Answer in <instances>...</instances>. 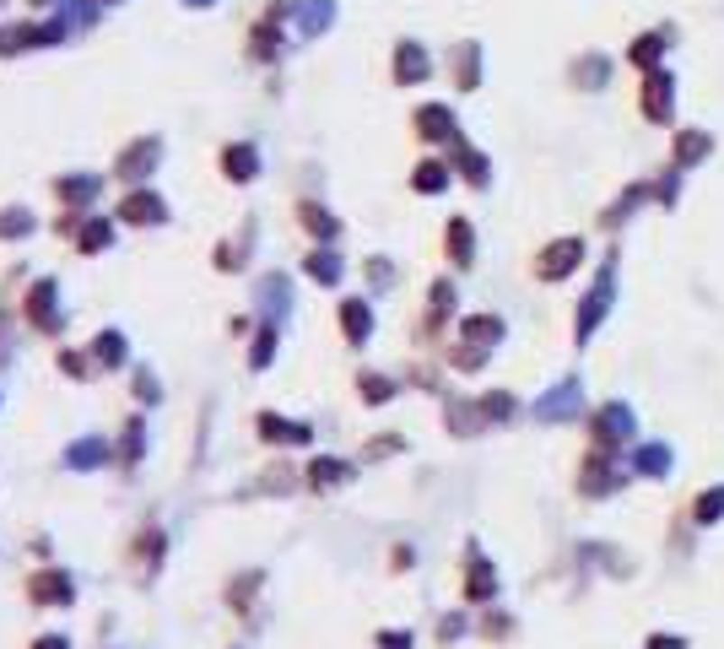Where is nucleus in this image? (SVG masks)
I'll return each instance as SVG.
<instances>
[{
  "label": "nucleus",
  "instance_id": "1",
  "mask_svg": "<svg viewBox=\"0 0 724 649\" xmlns=\"http://www.w3.org/2000/svg\"><path fill=\"white\" fill-rule=\"evenodd\" d=\"M611 298H617V260H606L600 265V276H595V287L584 292V303H579V341H590L595 330H600V320H606V309H611Z\"/></svg>",
  "mask_w": 724,
  "mask_h": 649
},
{
  "label": "nucleus",
  "instance_id": "2",
  "mask_svg": "<svg viewBox=\"0 0 724 649\" xmlns=\"http://www.w3.org/2000/svg\"><path fill=\"white\" fill-rule=\"evenodd\" d=\"M590 439H595L600 450H622V444H633V412H628L622 401L600 406V412L590 417Z\"/></svg>",
  "mask_w": 724,
  "mask_h": 649
},
{
  "label": "nucleus",
  "instance_id": "3",
  "mask_svg": "<svg viewBox=\"0 0 724 649\" xmlns=\"http://www.w3.org/2000/svg\"><path fill=\"white\" fill-rule=\"evenodd\" d=\"M584 265V238H557V244H546L541 249V260H536V276L541 282H563L568 271H579Z\"/></svg>",
  "mask_w": 724,
  "mask_h": 649
},
{
  "label": "nucleus",
  "instance_id": "4",
  "mask_svg": "<svg viewBox=\"0 0 724 649\" xmlns=\"http://www.w3.org/2000/svg\"><path fill=\"white\" fill-rule=\"evenodd\" d=\"M638 103H644V119L665 125V119H671V103H676V76H671L665 65H660V70H649V76H644V97H638Z\"/></svg>",
  "mask_w": 724,
  "mask_h": 649
},
{
  "label": "nucleus",
  "instance_id": "5",
  "mask_svg": "<svg viewBox=\"0 0 724 649\" xmlns=\"http://www.w3.org/2000/svg\"><path fill=\"white\" fill-rule=\"evenodd\" d=\"M579 487H584L590 498H606V493H617V487H622V477L611 471V450H595V455L584 460V471H579Z\"/></svg>",
  "mask_w": 724,
  "mask_h": 649
},
{
  "label": "nucleus",
  "instance_id": "6",
  "mask_svg": "<svg viewBox=\"0 0 724 649\" xmlns=\"http://www.w3.org/2000/svg\"><path fill=\"white\" fill-rule=\"evenodd\" d=\"M579 412V379H563V385H552L541 401H536V417L541 422H563V417H573Z\"/></svg>",
  "mask_w": 724,
  "mask_h": 649
},
{
  "label": "nucleus",
  "instance_id": "7",
  "mask_svg": "<svg viewBox=\"0 0 724 649\" xmlns=\"http://www.w3.org/2000/svg\"><path fill=\"white\" fill-rule=\"evenodd\" d=\"M665 43H671V32L660 27V32H644V38H633L628 43V60L649 76V70H660V60H665Z\"/></svg>",
  "mask_w": 724,
  "mask_h": 649
},
{
  "label": "nucleus",
  "instance_id": "8",
  "mask_svg": "<svg viewBox=\"0 0 724 649\" xmlns=\"http://www.w3.org/2000/svg\"><path fill=\"white\" fill-rule=\"evenodd\" d=\"M465 563H471V569H465V596H471V601H492V596H498V574H492V563H487L476 547H471Z\"/></svg>",
  "mask_w": 724,
  "mask_h": 649
},
{
  "label": "nucleus",
  "instance_id": "9",
  "mask_svg": "<svg viewBox=\"0 0 724 649\" xmlns=\"http://www.w3.org/2000/svg\"><path fill=\"white\" fill-rule=\"evenodd\" d=\"M417 135H422V141H449V135H454V114H449L444 103H422V108H417Z\"/></svg>",
  "mask_w": 724,
  "mask_h": 649
},
{
  "label": "nucleus",
  "instance_id": "10",
  "mask_svg": "<svg viewBox=\"0 0 724 649\" xmlns=\"http://www.w3.org/2000/svg\"><path fill=\"white\" fill-rule=\"evenodd\" d=\"M465 347H476V352H487V347H498L503 341V320L498 314H476V320H465Z\"/></svg>",
  "mask_w": 724,
  "mask_h": 649
},
{
  "label": "nucleus",
  "instance_id": "11",
  "mask_svg": "<svg viewBox=\"0 0 724 649\" xmlns=\"http://www.w3.org/2000/svg\"><path fill=\"white\" fill-rule=\"evenodd\" d=\"M422 76H427V49L406 38V43L395 49V81H422Z\"/></svg>",
  "mask_w": 724,
  "mask_h": 649
},
{
  "label": "nucleus",
  "instance_id": "12",
  "mask_svg": "<svg viewBox=\"0 0 724 649\" xmlns=\"http://www.w3.org/2000/svg\"><path fill=\"white\" fill-rule=\"evenodd\" d=\"M709 146H714V135H709V130H676V146H671V152H676V162H682V168H692V162H703V157H709Z\"/></svg>",
  "mask_w": 724,
  "mask_h": 649
},
{
  "label": "nucleus",
  "instance_id": "13",
  "mask_svg": "<svg viewBox=\"0 0 724 649\" xmlns=\"http://www.w3.org/2000/svg\"><path fill=\"white\" fill-rule=\"evenodd\" d=\"M341 330H346V341H368V330H373V309H368L362 298H346V303H341Z\"/></svg>",
  "mask_w": 724,
  "mask_h": 649
},
{
  "label": "nucleus",
  "instance_id": "14",
  "mask_svg": "<svg viewBox=\"0 0 724 649\" xmlns=\"http://www.w3.org/2000/svg\"><path fill=\"white\" fill-rule=\"evenodd\" d=\"M168 217V206L151 195V190H135V195H124V222H162Z\"/></svg>",
  "mask_w": 724,
  "mask_h": 649
},
{
  "label": "nucleus",
  "instance_id": "15",
  "mask_svg": "<svg viewBox=\"0 0 724 649\" xmlns=\"http://www.w3.org/2000/svg\"><path fill=\"white\" fill-rule=\"evenodd\" d=\"M27 320H32L38 330H54V282H38V287L27 292Z\"/></svg>",
  "mask_w": 724,
  "mask_h": 649
},
{
  "label": "nucleus",
  "instance_id": "16",
  "mask_svg": "<svg viewBox=\"0 0 724 649\" xmlns=\"http://www.w3.org/2000/svg\"><path fill=\"white\" fill-rule=\"evenodd\" d=\"M103 460H108V444H103V439H76L70 455H65V466H76V471H92V466H103Z\"/></svg>",
  "mask_w": 724,
  "mask_h": 649
},
{
  "label": "nucleus",
  "instance_id": "17",
  "mask_svg": "<svg viewBox=\"0 0 724 649\" xmlns=\"http://www.w3.org/2000/svg\"><path fill=\"white\" fill-rule=\"evenodd\" d=\"M32 601H38V607H54V601L65 607V601H70V579H65V574H38V579H32Z\"/></svg>",
  "mask_w": 724,
  "mask_h": 649
},
{
  "label": "nucleus",
  "instance_id": "18",
  "mask_svg": "<svg viewBox=\"0 0 724 649\" xmlns=\"http://www.w3.org/2000/svg\"><path fill=\"white\" fill-rule=\"evenodd\" d=\"M222 173H227V179H254V173H260V157H254V146H227V157H222Z\"/></svg>",
  "mask_w": 724,
  "mask_h": 649
},
{
  "label": "nucleus",
  "instance_id": "19",
  "mask_svg": "<svg viewBox=\"0 0 724 649\" xmlns=\"http://www.w3.org/2000/svg\"><path fill=\"white\" fill-rule=\"evenodd\" d=\"M97 190H103V179H97V173H70V179H60V200H70V206L92 200Z\"/></svg>",
  "mask_w": 724,
  "mask_h": 649
},
{
  "label": "nucleus",
  "instance_id": "20",
  "mask_svg": "<svg viewBox=\"0 0 724 649\" xmlns=\"http://www.w3.org/2000/svg\"><path fill=\"white\" fill-rule=\"evenodd\" d=\"M449 260H454V265H471V260H476V244H471V222H465V217L449 222Z\"/></svg>",
  "mask_w": 724,
  "mask_h": 649
},
{
  "label": "nucleus",
  "instance_id": "21",
  "mask_svg": "<svg viewBox=\"0 0 724 649\" xmlns=\"http://www.w3.org/2000/svg\"><path fill=\"white\" fill-rule=\"evenodd\" d=\"M260 303L281 320V314L292 309V287H287V276H265V282H260Z\"/></svg>",
  "mask_w": 724,
  "mask_h": 649
},
{
  "label": "nucleus",
  "instance_id": "22",
  "mask_svg": "<svg viewBox=\"0 0 724 649\" xmlns=\"http://www.w3.org/2000/svg\"><path fill=\"white\" fill-rule=\"evenodd\" d=\"M633 471H638V477H665V471H671V450H665V444H644V450L633 455Z\"/></svg>",
  "mask_w": 724,
  "mask_h": 649
},
{
  "label": "nucleus",
  "instance_id": "23",
  "mask_svg": "<svg viewBox=\"0 0 724 649\" xmlns=\"http://www.w3.org/2000/svg\"><path fill=\"white\" fill-rule=\"evenodd\" d=\"M308 276H314L319 287L341 282V255H335V249H314V255H308Z\"/></svg>",
  "mask_w": 724,
  "mask_h": 649
},
{
  "label": "nucleus",
  "instance_id": "24",
  "mask_svg": "<svg viewBox=\"0 0 724 649\" xmlns=\"http://www.w3.org/2000/svg\"><path fill=\"white\" fill-rule=\"evenodd\" d=\"M260 433L276 439V444H308V428L303 422H281V417H260Z\"/></svg>",
  "mask_w": 724,
  "mask_h": 649
},
{
  "label": "nucleus",
  "instance_id": "25",
  "mask_svg": "<svg viewBox=\"0 0 724 649\" xmlns=\"http://www.w3.org/2000/svg\"><path fill=\"white\" fill-rule=\"evenodd\" d=\"M476 60H481L476 43H460V49H454V81H460V87H476V81H481V76H476Z\"/></svg>",
  "mask_w": 724,
  "mask_h": 649
},
{
  "label": "nucleus",
  "instance_id": "26",
  "mask_svg": "<svg viewBox=\"0 0 724 649\" xmlns=\"http://www.w3.org/2000/svg\"><path fill=\"white\" fill-rule=\"evenodd\" d=\"M151 162H157V141H141V146H130V157L119 162V173H124V179H141Z\"/></svg>",
  "mask_w": 724,
  "mask_h": 649
},
{
  "label": "nucleus",
  "instance_id": "27",
  "mask_svg": "<svg viewBox=\"0 0 724 649\" xmlns=\"http://www.w3.org/2000/svg\"><path fill=\"white\" fill-rule=\"evenodd\" d=\"M692 520H698V525H714V520H724V487L698 493V504H692Z\"/></svg>",
  "mask_w": 724,
  "mask_h": 649
},
{
  "label": "nucleus",
  "instance_id": "28",
  "mask_svg": "<svg viewBox=\"0 0 724 649\" xmlns=\"http://www.w3.org/2000/svg\"><path fill=\"white\" fill-rule=\"evenodd\" d=\"M454 162H460V173H465L471 184H487V157H481L476 146H454Z\"/></svg>",
  "mask_w": 724,
  "mask_h": 649
},
{
  "label": "nucleus",
  "instance_id": "29",
  "mask_svg": "<svg viewBox=\"0 0 724 649\" xmlns=\"http://www.w3.org/2000/svg\"><path fill=\"white\" fill-rule=\"evenodd\" d=\"M411 184H417L422 195H438V190L449 184V168H444V162H422V168L411 173Z\"/></svg>",
  "mask_w": 724,
  "mask_h": 649
},
{
  "label": "nucleus",
  "instance_id": "30",
  "mask_svg": "<svg viewBox=\"0 0 724 649\" xmlns=\"http://www.w3.org/2000/svg\"><path fill=\"white\" fill-rule=\"evenodd\" d=\"M92 357H97V363H108V368H114V363H124V336H119V330H103V336L92 341Z\"/></svg>",
  "mask_w": 724,
  "mask_h": 649
},
{
  "label": "nucleus",
  "instance_id": "31",
  "mask_svg": "<svg viewBox=\"0 0 724 649\" xmlns=\"http://www.w3.org/2000/svg\"><path fill=\"white\" fill-rule=\"evenodd\" d=\"M22 233H32V211L27 206H5L0 211V238H22Z\"/></svg>",
  "mask_w": 724,
  "mask_h": 649
},
{
  "label": "nucleus",
  "instance_id": "32",
  "mask_svg": "<svg viewBox=\"0 0 724 649\" xmlns=\"http://www.w3.org/2000/svg\"><path fill=\"white\" fill-rule=\"evenodd\" d=\"M108 238H114V222H108V217H103V222H87V227H81V249H87V255L108 249Z\"/></svg>",
  "mask_w": 724,
  "mask_h": 649
},
{
  "label": "nucleus",
  "instance_id": "33",
  "mask_svg": "<svg viewBox=\"0 0 724 649\" xmlns=\"http://www.w3.org/2000/svg\"><path fill=\"white\" fill-rule=\"evenodd\" d=\"M449 309H454V287H449V282H438V287H433V309H427V330H438Z\"/></svg>",
  "mask_w": 724,
  "mask_h": 649
},
{
  "label": "nucleus",
  "instance_id": "34",
  "mask_svg": "<svg viewBox=\"0 0 724 649\" xmlns=\"http://www.w3.org/2000/svg\"><path fill=\"white\" fill-rule=\"evenodd\" d=\"M308 482H314V487H335V482H346V466H341V460H314V466H308Z\"/></svg>",
  "mask_w": 724,
  "mask_h": 649
},
{
  "label": "nucleus",
  "instance_id": "35",
  "mask_svg": "<svg viewBox=\"0 0 724 649\" xmlns=\"http://www.w3.org/2000/svg\"><path fill=\"white\" fill-rule=\"evenodd\" d=\"M330 11H335L330 0H308V5L298 11V16H303V32H319V27H330Z\"/></svg>",
  "mask_w": 724,
  "mask_h": 649
},
{
  "label": "nucleus",
  "instance_id": "36",
  "mask_svg": "<svg viewBox=\"0 0 724 649\" xmlns=\"http://www.w3.org/2000/svg\"><path fill=\"white\" fill-rule=\"evenodd\" d=\"M303 222H308V233H319V238H325V244H330V238H335V217H330V211H319V206H314V200H308V206H303Z\"/></svg>",
  "mask_w": 724,
  "mask_h": 649
},
{
  "label": "nucleus",
  "instance_id": "37",
  "mask_svg": "<svg viewBox=\"0 0 724 649\" xmlns=\"http://www.w3.org/2000/svg\"><path fill=\"white\" fill-rule=\"evenodd\" d=\"M481 417H487V422H509V417H514V395H503V390L487 395V401H481Z\"/></svg>",
  "mask_w": 724,
  "mask_h": 649
},
{
  "label": "nucleus",
  "instance_id": "38",
  "mask_svg": "<svg viewBox=\"0 0 724 649\" xmlns=\"http://www.w3.org/2000/svg\"><path fill=\"white\" fill-rule=\"evenodd\" d=\"M270 352H276V325H265V330H260V341H254V357H249V368H265V363H270Z\"/></svg>",
  "mask_w": 724,
  "mask_h": 649
},
{
  "label": "nucleus",
  "instance_id": "39",
  "mask_svg": "<svg viewBox=\"0 0 724 649\" xmlns=\"http://www.w3.org/2000/svg\"><path fill=\"white\" fill-rule=\"evenodd\" d=\"M579 65H584V70H579V87H600V81H606V60H600V54H590V60H579Z\"/></svg>",
  "mask_w": 724,
  "mask_h": 649
},
{
  "label": "nucleus",
  "instance_id": "40",
  "mask_svg": "<svg viewBox=\"0 0 724 649\" xmlns=\"http://www.w3.org/2000/svg\"><path fill=\"white\" fill-rule=\"evenodd\" d=\"M141 417H130V428H124V460H141Z\"/></svg>",
  "mask_w": 724,
  "mask_h": 649
},
{
  "label": "nucleus",
  "instance_id": "41",
  "mask_svg": "<svg viewBox=\"0 0 724 649\" xmlns=\"http://www.w3.org/2000/svg\"><path fill=\"white\" fill-rule=\"evenodd\" d=\"M362 395H368V401H389V395H395V385H389V379H373V374H368V379H362Z\"/></svg>",
  "mask_w": 724,
  "mask_h": 649
},
{
  "label": "nucleus",
  "instance_id": "42",
  "mask_svg": "<svg viewBox=\"0 0 724 649\" xmlns=\"http://www.w3.org/2000/svg\"><path fill=\"white\" fill-rule=\"evenodd\" d=\"M60 368H65V374H70V379H87V374H92V368H87V363H81V357H76V352H65V357H60Z\"/></svg>",
  "mask_w": 724,
  "mask_h": 649
},
{
  "label": "nucleus",
  "instance_id": "43",
  "mask_svg": "<svg viewBox=\"0 0 724 649\" xmlns=\"http://www.w3.org/2000/svg\"><path fill=\"white\" fill-rule=\"evenodd\" d=\"M135 395H141V401H157V379L141 374V379H135Z\"/></svg>",
  "mask_w": 724,
  "mask_h": 649
},
{
  "label": "nucleus",
  "instance_id": "44",
  "mask_svg": "<svg viewBox=\"0 0 724 649\" xmlns=\"http://www.w3.org/2000/svg\"><path fill=\"white\" fill-rule=\"evenodd\" d=\"M379 644H384V649H411V634H384Z\"/></svg>",
  "mask_w": 724,
  "mask_h": 649
},
{
  "label": "nucleus",
  "instance_id": "45",
  "mask_svg": "<svg viewBox=\"0 0 724 649\" xmlns=\"http://www.w3.org/2000/svg\"><path fill=\"white\" fill-rule=\"evenodd\" d=\"M649 649H687L682 639H671V634H660V639H649Z\"/></svg>",
  "mask_w": 724,
  "mask_h": 649
},
{
  "label": "nucleus",
  "instance_id": "46",
  "mask_svg": "<svg viewBox=\"0 0 724 649\" xmlns=\"http://www.w3.org/2000/svg\"><path fill=\"white\" fill-rule=\"evenodd\" d=\"M32 649H70V644H65L60 634H49V639H38V644H32Z\"/></svg>",
  "mask_w": 724,
  "mask_h": 649
},
{
  "label": "nucleus",
  "instance_id": "47",
  "mask_svg": "<svg viewBox=\"0 0 724 649\" xmlns=\"http://www.w3.org/2000/svg\"><path fill=\"white\" fill-rule=\"evenodd\" d=\"M189 5H211V0H189Z\"/></svg>",
  "mask_w": 724,
  "mask_h": 649
},
{
  "label": "nucleus",
  "instance_id": "48",
  "mask_svg": "<svg viewBox=\"0 0 724 649\" xmlns=\"http://www.w3.org/2000/svg\"><path fill=\"white\" fill-rule=\"evenodd\" d=\"M32 5H49V0H32Z\"/></svg>",
  "mask_w": 724,
  "mask_h": 649
}]
</instances>
